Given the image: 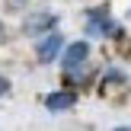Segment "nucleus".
<instances>
[{
	"instance_id": "f03ea898",
	"label": "nucleus",
	"mask_w": 131,
	"mask_h": 131,
	"mask_svg": "<svg viewBox=\"0 0 131 131\" xmlns=\"http://www.w3.org/2000/svg\"><path fill=\"white\" fill-rule=\"evenodd\" d=\"M61 51V35H48L42 45H38V61H54V54Z\"/></svg>"
},
{
	"instance_id": "39448f33",
	"label": "nucleus",
	"mask_w": 131,
	"mask_h": 131,
	"mask_svg": "<svg viewBox=\"0 0 131 131\" xmlns=\"http://www.w3.org/2000/svg\"><path fill=\"white\" fill-rule=\"evenodd\" d=\"M3 90H6V80H3V77H0V96H3Z\"/></svg>"
},
{
	"instance_id": "f257e3e1",
	"label": "nucleus",
	"mask_w": 131,
	"mask_h": 131,
	"mask_svg": "<svg viewBox=\"0 0 131 131\" xmlns=\"http://www.w3.org/2000/svg\"><path fill=\"white\" fill-rule=\"evenodd\" d=\"M86 54H90V45H86V42H74V45H67L64 67H67V70H74L77 64H83V61H86Z\"/></svg>"
},
{
	"instance_id": "7ed1b4c3",
	"label": "nucleus",
	"mask_w": 131,
	"mask_h": 131,
	"mask_svg": "<svg viewBox=\"0 0 131 131\" xmlns=\"http://www.w3.org/2000/svg\"><path fill=\"white\" fill-rule=\"evenodd\" d=\"M96 16H99V13L90 16L86 32H90V35H112V32H115V23H109V19H96Z\"/></svg>"
},
{
	"instance_id": "20e7f679",
	"label": "nucleus",
	"mask_w": 131,
	"mask_h": 131,
	"mask_svg": "<svg viewBox=\"0 0 131 131\" xmlns=\"http://www.w3.org/2000/svg\"><path fill=\"white\" fill-rule=\"evenodd\" d=\"M70 102H74V93H54L48 96V109L51 112H61V109H67Z\"/></svg>"
},
{
	"instance_id": "423d86ee",
	"label": "nucleus",
	"mask_w": 131,
	"mask_h": 131,
	"mask_svg": "<svg viewBox=\"0 0 131 131\" xmlns=\"http://www.w3.org/2000/svg\"><path fill=\"white\" fill-rule=\"evenodd\" d=\"M115 131H131V128H115Z\"/></svg>"
}]
</instances>
